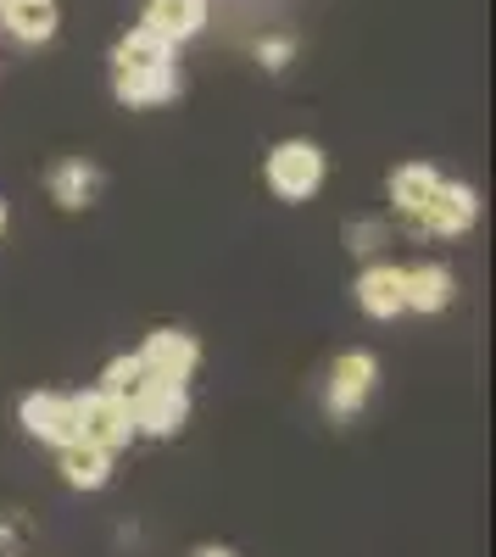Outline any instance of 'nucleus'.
<instances>
[{
    "label": "nucleus",
    "mask_w": 496,
    "mask_h": 557,
    "mask_svg": "<svg viewBox=\"0 0 496 557\" xmlns=\"http://www.w3.org/2000/svg\"><path fill=\"white\" fill-rule=\"evenodd\" d=\"M324 173H330V157L312 146V139H280L274 151H268L262 162V178H268V190H274L280 201H312L324 190Z\"/></svg>",
    "instance_id": "obj_1"
},
{
    "label": "nucleus",
    "mask_w": 496,
    "mask_h": 557,
    "mask_svg": "<svg viewBox=\"0 0 496 557\" xmlns=\"http://www.w3.org/2000/svg\"><path fill=\"white\" fill-rule=\"evenodd\" d=\"M128 412H134V435H178L190 424V391L185 385H168V380H146L140 391L128 396Z\"/></svg>",
    "instance_id": "obj_2"
},
{
    "label": "nucleus",
    "mask_w": 496,
    "mask_h": 557,
    "mask_svg": "<svg viewBox=\"0 0 496 557\" xmlns=\"http://www.w3.org/2000/svg\"><path fill=\"white\" fill-rule=\"evenodd\" d=\"M380 385V357L374 351H340L330 362V380H324V407L330 418H351V412H363L369 396Z\"/></svg>",
    "instance_id": "obj_3"
},
{
    "label": "nucleus",
    "mask_w": 496,
    "mask_h": 557,
    "mask_svg": "<svg viewBox=\"0 0 496 557\" xmlns=\"http://www.w3.org/2000/svg\"><path fill=\"white\" fill-rule=\"evenodd\" d=\"M474 223H480V196H474V184L441 178L435 196H430V207H424V218H419V235L458 240V235H469Z\"/></svg>",
    "instance_id": "obj_4"
},
{
    "label": "nucleus",
    "mask_w": 496,
    "mask_h": 557,
    "mask_svg": "<svg viewBox=\"0 0 496 557\" xmlns=\"http://www.w3.org/2000/svg\"><path fill=\"white\" fill-rule=\"evenodd\" d=\"M17 424L39 446H73L78 441V407H73V396H57V391H28L17 407Z\"/></svg>",
    "instance_id": "obj_5"
},
{
    "label": "nucleus",
    "mask_w": 496,
    "mask_h": 557,
    "mask_svg": "<svg viewBox=\"0 0 496 557\" xmlns=\"http://www.w3.org/2000/svg\"><path fill=\"white\" fill-rule=\"evenodd\" d=\"M73 407H78V441H96V446H107V451H117V446L134 441V412H128V401H117V396H107V391H84V396H73Z\"/></svg>",
    "instance_id": "obj_6"
},
{
    "label": "nucleus",
    "mask_w": 496,
    "mask_h": 557,
    "mask_svg": "<svg viewBox=\"0 0 496 557\" xmlns=\"http://www.w3.org/2000/svg\"><path fill=\"white\" fill-rule=\"evenodd\" d=\"M140 362H146L151 380L185 385L196 368H201V346H196V335H185V330H151L146 346H140Z\"/></svg>",
    "instance_id": "obj_7"
},
{
    "label": "nucleus",
    "mask_w": 496,
    "mask_h": 557,
    "mask_svg": "<svg viewBox=\"0 0 496 557\" xmlns=\"http://www.w3.org/2000/svg\"><path fill=\"white\" fill-rule=\"evenodd\" d=\"M112 96L128 112H146L178 96V67L173 62H151V67H112Z\"/></svg>",
    "instance_id": "obj_8"
},
{
    "label": "nucleus",
    "mask_w": 496,
    "mask_h": 557,
    "mask_svg": "<svg viewBox=\"0 0 496 557\" xmlns=\"http://www.w3.org/2000/svg\"><path fill=\"white\" fill-rule=\"evenodd\" d=\"M458 296V278L452 268H441V262H413V268H401V312H446Z\"/></svg>",
    "instance_id": "obj_9"
},
{
    "label": "nucleus",
    "mask_w": 496,
    "mask_h": 557,
    "mask_svg": "<svg viewBox=\"0 0 496 557\" xmlns=\"http://www.w3.org/2000/svg\"><path fill=\"white\" fill-rule=\"evenodd\" d=\"M435 184H441V173H435L430 162H401V168L385 178L390 212H396V223H408L413 235H419V218H424V207H430V196H435Z\"/></svg>",
    "instance_id": "obj_10"
},
{
    "label": "nucleus",
    "mask_w": 496,
    "mask_h": 557,
    "mask_svg": "<svg viewBox=\"0 0 496 557\" xmlns=\"http://www.w3.org/2000/svg\"><path fill=\"white\" fill-rule=\"evenodd\" d=\"M57 23H62L57 0H0V28L17 45H51Z\"/></svg>",
    "instance_id": "obj_11"
},
{
    "label": "nucleus",
    "mask_w": 496,
    "mask_h": 557,
    "mask_svg": "<svg viewBox=\"0 0 496 557\" xmlns=\"http://www.w3.org/2000/svg\"><path fill=\"white\" fill-rule=\"evenodd\" d=\"M45 190H51V201L62 212H84L101 196V168L84 162V157H67V162H57L51 173H45Z\"/></svg>",
    "instance_id": "obj_12"
},
{
    "label": "nucleus",
    "mask_w": 496,
    "mask_h": 557,
    "mask_svg": "<svg viewBox=\"0 0 496 557\" xmlns=\"http://www.w3.org/2000/svg\"><path fill=\"white\" fill-rule=\"evenodd\" d=\"M351 296H357V307H363L369 318L390 323V318L401 312V268H396V262H369L363 273H357Z\"/></svg>",
    "instance_id": "obj_13"
},
{
    "label": "nucleus",
    "mask_w": 496,
    "mask_h": 557,
    "mask_svg": "<svg viewBox=\"0 0 496 557\" xmlns=\"http://www.w3.org/2000/svg\"><path fill=\"white\" fill-rule=\"evenodd\" d=\"M62 451V480L73 485V491H101L107 480H112V451L107 446H96V441H73V446H57Z\"/></svg>",
    "instance_id": "obj_14"
},
{
    "label": "nucleus",
    "mask_w": 496,
    "mask_h": 557,
    "mask_svg": "<svg viewBox=\"0 0 496 557\" xmlns=\"http://www.w3.org/2000/svg\"><path fill=\"white\" fill-rule=\"evenodd\" d=\"M146 28H157L173 45H185L207 28V0H146Z\"/></svg>",
    "instance_id": "obj_15"
},
{
    "label": "nucleus",
    "mask_w": 496,
    "mask_h": 557,
    "mask_svg": "<svg viewBox=\"0 0 496 557\" xmlns=\"http://www.w3.org/2000/svg\"><path fill=\"white\" fill-rule=\"evenodd\" d=\"M151 62H173V39H162L157 28H128L112 45V67H151Z\"/></svg>",
    "instance_id": "obj_16"
},
{
    "label": "nucleus",
    "mask_w": 496,
    "mask_h": 557,
    "mask_svg": "<svg viewBox=\"0 0 496 557\" xmlns=\"http://www.w3.org/2000/svg\"><path fill=\"white\" fill-rule=\"evenodd\" d=\"M151 374H146V362H140V351H128V357H112L107 368H101V385L96 391H107V396H117V401H128L134 391H140Z\"/></svg>",
    "instance_id": "obj_17"
},
{
    "label": "nucleus",
    "mask_w": 496,
    "mask_h": 557,
    "mask_svg": "<svg viewBox=\"0 0 496 557\" xmlns=\"http://www.w3.org/2000/svg\"><path fill=\"white\" fill-rule=\"evenodd\" d=\"M380 240H385V223H346V246L357 251V257H369V251H380Z\"/></svg>",
    "instance_id": "obj_18"
},
{
    "label": "nucleus",
    "mask_w": 496,
    "mask_h": 557,
    "mask_svg": "<svg viewBox=\"0 0 496 557\" xmlns=\"http://www.w3.org/2000/svg\"><path fill=\"white\" fill-rule=\"evenodd\" d=\"M290 51H296L290 39H257V62H262V67H274V73L290 62Z\"/></svg>",
    "instance_id": "obj_19"
},
{
    "label": "nucleus",
    "mask_w": 496,
    "mask_h": 557,
    "mask_svg": "<svg viewBox=\"0 0 496 557\" xmlns=\"http://www.w3.org/2000/svg\"><path fill=\"white\" fill-rule=\"evenodd\" d=\"M190 557H235V552H230V546H196Z\"/></svg>",
    "instance_id": "obj_20"
},
{
    "label": "nucleus",
    "mask_w": 496,
    "mask_h": 557,
    "mask_svg": "<svg viewBox=\"0 0 496 557\" xmlns=\"http://www.w3.org/2000/svg\"><path fill=\"white\" fill-rule=\"evenodd\" d=\"M7 223H12V212H7V201H0V235H7Z\"/></svg>",
    "instance_id": "obj_21"
}]
</instances>
